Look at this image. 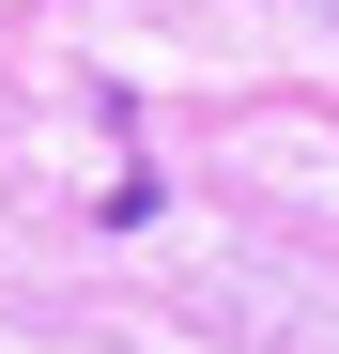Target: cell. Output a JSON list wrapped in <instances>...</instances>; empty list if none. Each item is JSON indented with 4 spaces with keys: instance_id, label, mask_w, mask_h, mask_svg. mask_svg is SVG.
<instances>
[]
</instances>
